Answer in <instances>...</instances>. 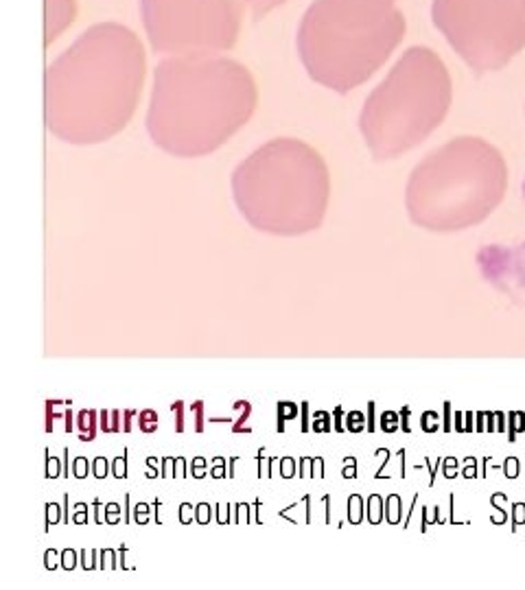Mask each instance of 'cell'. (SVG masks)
Wrapping results in <instances>:
<instances>
[{"label": "cell", "instance_id": "obj_2", "mask_svg": "<svg viewBox=\"0 0 525 590\" xmlns=\"http://www.w3.org/2000/svg\"><path fill=\"white\" fill-rule=\"evenodd\" d=\"M254 106V79L239 61L221 55L169 57L156 69L147 125L167 152L202 155L244 125Z\"/></svg>", "mask_w": 525, "mask_h": 590}, {"label": "cell", "instance_id": "obj_3", "mask_svg": "<svg viewBox=\"0 0 525 590\" xmlns=\"http://www.w3.org/2000/svg\"><path fill=\"white\" fill-rule=\"evenodd\" d=\"M399 15L385 0H316L298 29L309 75L333 90L362 84L392 49Z\"/></svg>", "mask_w": 525, "mask_h": 590}, {"label": "cell", "instance_id": "obj_8", "mask_svg": "<svg viewBox=\"0 0 525 590\" xmlns=\"http://www.w3.org/2000/svg\"><path fill=\"white\" fill-rule=\"evenodd\" d=\"M285 0H250V9L254 18H262L265 14H270L272 9H276L278 5H282Z\"/></svg>", "mask_w": 525, "mask_h": 590}, {"label": "cell", "instance_id": "obj_1", "mask_svg": "<svg viewBox=\"0 0 525 590\" xmlns=\"http://www.w3.org/2000/svg\"><path fill=\"white\" fill-rule=\"evenodd\" d=\"M145 79V51L123 24L88 29L46 72V118L69 143H99L125 127Z\"/></svg>", "mask_w": 525, "mask_h": 590}, {"label": "cell", "instance_id": "obj_9", "mask_svg": "<svg viewBox=\"0 0 525 590\" xmlns=\"http://www.w3.org/2000/svg\"><path fill=\"white\" fill-rule=\"evenodd\" d=\"M156 418L158 416L153 411H143L141 413V427H143V431H153V429L158 427Z\"/></svg>", "mask_w": 525, "mask_h": 590}, {"label": "cell", "instance_id": "obj_5", "mask_svg": "<svg viewBox=\"0 0 525 590\" xmlns=\"http://www.w3.org/2000/svg\"><path fill=\"white\" fill-rule=\"evenodd\" d=\"M250 0H141L153 51L171 57L221 55L233 49Z\"/></svg>", "mask_w": 525, "mask_h": 590}, {"label": "cell", "instance_id": "obj_7", "mask_svg": "<svg viewBox=\"0 0 525 590\" xmlns=\"http://www.w3.org/2000/svg\"><path fill=\"white\" fill-rule=\"evenodd\" d=\"M77 0H46V44L58 40L73 24Z\"/></svg>", "mask_w": 525, "mask_h": 590}, {"label": "cell", "instance_id": "obj_4", "mask_svg": "<svg viewBox=\"0 0 525 590\" xmlns=\"http://www.w3.org/2000/svg\"><path fill=\"white\" fill-rule=\"evenodd\" d=\"M235 195L244 215L261 230H309L318 226L327 206V167L307 144L270 143L236 171Z\"/></svg>", "mask_w": 525, "mask_h": 590}, {"label": "cell", "instance_id": "obj_6", "mask_svg": "<svg viewBox=\"0 0 525 590\" xmlns=\"http://www.w3.org/2000/svg\"><path fill=\"white\" fill-rule=\"evenodd\" d=\"M442 72L425 51H414L392 79L370 98L364 132L377 149H394L420 132L436 116L442 98Z\"/></svg>", "mask_w": 525, "mask_h": 590}, {"label": "cell", "instance_id": "obj_10", "mask_svg": "<svg viewBox=\"0 0 525 590\" xmlns=\"http://www.w3.org/2000/svg\"><path fill=\"white\" fill-rule=\"evenodd\" d=\"M115 475H116V477H125V459H121V457H118L116 459V470H115Z\"/></svg>", "mask_w": 525, "mask_h": 590}]
</instances>
